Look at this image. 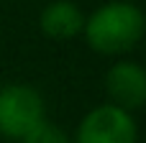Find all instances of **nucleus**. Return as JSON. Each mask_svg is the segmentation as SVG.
<instances>
[{"instance_id": "f257e3e1", "label": "nucleus", "mask_w": 146, "mask_h": 143, "mask_svg": "<svg viewBox=\"0 0 146 143\" xmlns=\"http://www.w3.org/2000/svg\"><path fill=\"white\" fill-rule=\"evenodd\" d=\"M85 41L92 51L118 56L131 51L146 33L144 13L131 3H105L85 18Z\"/></svg>"}, {"instance_id": "f03ea898", "label": "nucleus", "mask_w": 146, "mask_h": 143, "mask_svg": "<svg viewBox=\"0 0 146 143\" xmlns=\"http://www.w3.org/2000/svg\"><path fill=\"white\" fill-rule=\"evenodd\" d=\"M44 100L28 84L0 87V136L23 141L38 123H44Z\"/></svg>"}, {"instance_id": "7ed1b4c3", "label": "nucleus", "mask_w": 146, "mask_h": 143, "mask_svg": "<svg viewBox=\"0 0 146 143\" xmlns=\"http://www.w3.org/2000/svg\"><path fill=\"white\" fill-rule=\"evenodd\" d=\"M136 138L139 130L131 113L108 102L90 110L80 120L74 143H136Z\"/></svg>"}, {"instance_id": "20e7f679", "label": "nucleus", "mask_w": 146, "mask_h": 143, "mask_svg": "<svg viewBox=\"0 0 146 143\" xmlns=\"http://www.w3.org/2000/svg\"><path fill=\"white\" fill-rule=\"evenodd\" d=\"M110 105L131 113L146 105V69L136 61H115L105 74Z\"/></svg>"}, {"instance_id": "39448f33", "label": "nucleus", "mask_w": 146, "mask_h": 143, "mask_svg": "<svg viewBox=\"0 0 146 143\" xmlns=\"http://www.w3.org/2000/svg\"><path fill=\"white\" fill-rule=\"evenodd\" d=\"M38 26H41V33L44 36H49L54 41H69V38H74V36L82 33L85 15H82V10L74 3L56 0V3H49L41 10Z\"/></svg>"}, {"instance_id": "423d86ee", "label": "nucleus", "mask_w": 146, "mask_h": 143, "mask_svg": "<svg viewBox=\"0 0 146 143\" xmlns=\"http://www.w3.org/2000/svg\"><path fill=\"white\" fill-rule=\"evenodd\" d=\"M21 143H72V141H69V136H67L59 125L44 120V123H38Z\"/></svg>"}]
</instances>
